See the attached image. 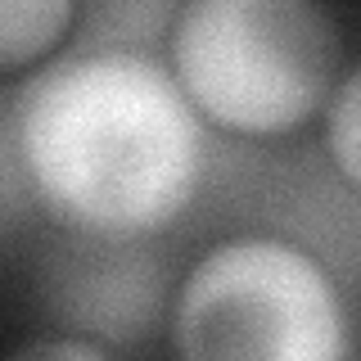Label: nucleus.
<instances>
[{
    "label": "nucleus",
    "instance_id": "7ed1b4c3",
    "mask_svg": "<svg viewBox=\"0 0 361 361\" xmlns=\"http://www.w3.org/2000/svg\"><path fill=\"white\" fill-rule=\"evenodd\" d=\"M180 361H353L330 271L276 235H240L195 262L176 293Z\"/></svg>",
    "mask_w": 361,
    "mask_h": 361
},
{
    "label": "nucleus",
    "instance_id": "423d86ee",
    "mask_svg": "<svg viewBox=\"0 0 361 361\" xmlns=\"http://www.w3.org/2000/svg\"><path fill=\"white\" fill-rule=\"evenodd\" d=\"M357 113H361V77L343 73L338 86L325 99V145L330 158L343 176V185H357L361 176V131H357Z\"/></svg>",
    "mask_w": 361,
    "mask_h": 361
},
{
    "label": "nucleus",
    "instance_id": "0eeeda50",
    "mask_svg": "<svg viewBox=\"0 0 361 361\" xmlns=\"http://www.w3.org/2000/svg\"><path fill=\"white\" fill-rule=\"evenodd\" d=\"M176 18V5H140V0H127V5H90L86 9V23H90V37L95 41H113L118 50H135L140 41L158 37L163 27H172Z\"/></svg>",
    "mask_w": 361,
    "mask_h": 361
},
{
    "label": "nucleus",
    "instance_id": "20e7f679",
    "mask_svg": "<svg viewBox=\"0 0 361 361\" xmlns=\"http://www.w3.org/2000/svg\"><path fill=\"white\" fill-rule=\"evenodd\" d=\"M41 302L63 334L122 348L158 325L167 302V267L149 240L68 231L41 262Z\"/></svg>",
    "mask_w": 361,
    "mask_h": 361
},
{
    "label": "nucleus",
    "instance_id": "f03ea898",
    "mask_svg": "<svg viewBox=\"0 0 361 361\" xmlns=\"http://www.w3.org/2000/svg\"><path fill=\"white\" fill-rule=\"evenodd\" d=\"M167 54L195 113L244 135H280L325 109L338 32L307 0H190L176 5Z\"/></svg>",
    "mask_w": 361,
    "mask_h": 361
},
{
    "label": "nucleus",
    "instance_id": "6e6552de",
    "mask_svg": "<svg viewBox=\"0 0 361 361\" xmlns=\"http://www.w3.org/2000/svg\"><path fill=\"white\" fill-rule=\"evenodd\" d=\"M5 361H113V353L73 334H50V338H32V343L14 348Z\"/></svg>",
    "mask_w": 361,
    "mask_h": 361
},
{
    "label": "nucleus",
    "instance_id": "39448f33",
    "mask_svg": "<svg viewBox=\"0 0 361 361\" xmlns=\"http://www.w3.org/2000/svg\"><path fill=\"white\" fill-rule=\"evenodd\" d=\"M68 23V0H0V68L37 63L63 41Z\"/></svg>",
    "mask_w": 361,
    "mask_h": 361
},
{
    "label": "nucleus",
    "instance_id": "f257e3e1",
    "mask_svg": "<svg viewBox=\"0 0 361 361\" xmlns=\"http://www.w3.org/2000/svg\"><path fill=\"white\" fill-rule=\"evenodd\" d=\"M14 149L32 195L63 231L149 240L203 180V127L167 63L145 50L68 54L18 95Z\"/></svg>",
    "mask_w": 361,
    "mask_h": 361
}]
</instances>
